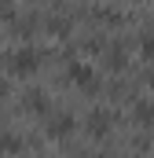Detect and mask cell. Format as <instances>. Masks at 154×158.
<instances>
[{
	"label": "cell",
	"mask_w": 154,
	"mask_h": 158,
	"mask_svg": "<svg viewBox=\"0 0 154 158\" xmlns=\"http://www.w3.org/2000/svg\"><path fill=\"white\" fill-rule=\"evenodd\" d=\"M7 63H11V70H15V74H33V66H37V52L22 48V52H15Z\"/></svg>",
	"instance_id": "obj_1"
},
{
	"label": "cell",
	"mask_w": 154,
	"mask_h": 158,
	"mask_svg": "<svg viewBox=\"0 0 154 158\" xmlns=\"http://www.w3.org/2000/svg\"><path fill=\"white\" fill-rule=\"evenodd\" d=\"M107 125H110V114H107V110H92V114H88V129H92V136H103Z\"/></svg>",
	"instance_id": "obj_2"
},
{
	"label": "cell",
	"mask_w": 154,
	"mask_h": 158,
	"mask_svg": "<svg viewBox=\"0 0 154 158\" xmlns=\"http://www.w3.org/2000/svg\"><path fill=\"white\" fill-rule=\"evenodd\" d=\"M48 129H51V136H66V132L74 129V118H70V114H59V118L51 121Z\"/></svg>",
	"instance_id": "obj_3"
},
{
	"label": "cell",
	"mask_w": 154,
	"mask_h": 158,
	"mask_svg": "<svg viewBox=\"0 0 154 158\" xmlns=\"http://www.w3.org/2000/svg\"><path fill=\"white\" fill-rule=\"evenodd\" d=\"M70 81H77V85H88V81H92V66L74 63V66H70Z\"/></svg>",
	"instance_id": "obj_4"
},
{
	"label": "cell",
	"mask_w": 154,
	"mask_h": 158,
	"mask_svg": "<svg viewBox=\"0 0 154 158\" xmlns=\"http://www.w3.org/2000/svg\"><path fill=\"white\" fill-rule=\"evenodd\" d=\"M0 151H18V140L11 132H4V129H0Z\"/></svg>",
	"instance_id": "obj_5"
},
{
	"label": "cell",
	"mask_w": 154,
	"mask_h": 158,
	"mask_svg": "<svg viewBox=\"0 0 154 158\" xmlns=\"http://www.w3.org/2000/svg\"><path fill=\"white\" fill-rule=\"evenodd\" d=\"M44 107H48V103H44V92H30V110H44Z\"/></svg>",
	"instance_id": "obj_6"
},
{
	"label": "cell",
	"mask_w": 154,
	"mask_h": 158,
	"mask_svg": "<svg viewBox=\"0 0 154 158\" xmlns=\"http://www.w3.org/2000/svg\"><path fill=\"white\" fill-rule=\"evenodd\" d=\"M136 114H140V121H151V114H154V107H151V103H140V110H136Z\"/></svg>",
	"instance_id": "obj_7"
},
{
	"label": "cell",
	"mask_w": 154,
	"mask_h": 158,
	"mask_svg": "<svg viewBox=\"0 0 154 158\" xmlns=\"http://www.w3.org/2000/svg\"><path fill=\"white\" fill-rule=\"evenodd\" d=\"M0 96H7V81H0Z\"/></svg>",
	"instance_id": "obj_8"
}]
</instances>
